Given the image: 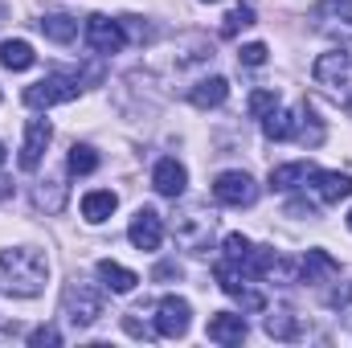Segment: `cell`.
<instances>
[{
  "instance_id": "1",
  "label": "cell",
  "mask_w": 352,
  "mask_h": 348,
  "mask_svg": "<svg viewBox=\"0 0 352 348\" xmlns=\"http://www.w3.org/2000/svg\"><path fill=\"white\" fill-rule=\"evenodd\" d=\"M45 279H50V262L41 259L37 250H29V246L0 250V291L4 295L33 299V295L45 291Z\"/></svg>"
},
{
  "instance_id": "2",
  "label": "cell",
  "mask_w": 352,
  "mask_h": 348,
  "mask_svg": "<svg viewBox=\"0 0 352 348\" xmlns=\"http://www.w3.org/2000/svg\"><path fill=\"white\" fill-rule=\"evenodd\" d=\"M62 312L74 328H90L98 316H102V291L87 283V279H74L66 283V295H62Z\"/></svg>"
},
{
  "instance_id": "3",
  "label": "cell",
  "mask_w": 352,
  "mask_h": 348,
  "mask_svg": "<svg viewBox=\"0 0 352 348\" xmlns=\"http://www.w3.org/2000/svg\"><path fill=\"white\" fill-rule=\"evenodd\" d=\"M213 274H217L221 291H226L230 299H238V303H242L246 312H263V307H266V295H263V291H254V287H250V274L242 270V262L221 259L217 266H213Z\"/></svg>"
},
{
  "instance_id": "4",
  "label": "cell",
  "mask_w": 352,
  "mask_h": 348,
  "mask_svg": "<svg viewBox=\"0 0 352 348\" xmlns=\"http://www.w3.org/2000/svg\"><path fill=\"white\" fill-rule=\"evenodd\" d=\"M78 90H82L78 74H45L41 83H33V87L25 90V102L41 111V107H58V102L78 98Z\"/></svg>"
},
{
  "instance_id": "5",
  "label": "cell",
  "mask_w": 352,
  "mask_h": 348,
  "mask_svg": "<svg viewBox=\"0 0 352 348\" xmlns=\"http://www.w3.org/2000/svg\"><path fill=\"white\" fill-rule=\"evenodd\" d=\"M316 83L328 90L332 98H349V87H352V58L349 50H332V54H324L320 62H316Z\"/></svg>"
},
{
  "instance_id": "6",
  "label": "cell",
  "mask_w": 352,
  "mask_h": 348,
  "mask_svg": "<svg viewBox=\"0 0 352 348\" xmlns=\"http://www.w3.org/2000/svg\"><path fill=\"white\" fill-rule=\"evenodd\" d=\"M87 41H90V50H94V54H102V58L119 54V50L127 45L123 21H111V17H102V12L87 17Z\"/></svg>"
},
{
  "instance_id": "7",
  "label": "cell",
  "mask_w": 352,
  "mask_h": 348,
  "mask_svg": "<svg viewBox=\"0 0 352 348\" xmlns=\"http://www.w3.org/2000/svg\"><path fill=\"white\" fill-rule=\"evenodd\" d=\"M213 197H217L221 205L242 209V205H254V201H258V184L246 173H221L213 180Z\"/></svg>"
},
{
  "instance_id": "8",
  "label": "cell",
  "mask_w": 352,
  "mask_h": 348,
  "mask_svg": "<svg viewBox=\"0 0 352 348\" xmlns=\"http://www.w3.org/2000/svg\"><path fill=\"white\" fill-rule=\"evenodd\" d=\"M50 140H54L50 119H29V123H25V144H21V168H25V173H33V168L41 164Z\"/></svg>"
},
{
  "instance_id": "9",
  "label": "cell",
  "mask_w": 352,
  "mask_h": 348,
  "mask_svg": "<svg viewBox=\"0 0 352 348\" xmlns=\"http://www.w3.org/2000/svg\"><path fill=\"white\" fill-rule=\"evenodd\" d=\"M127 238H131L135 250H160V242H164V221H160V213H156V209H140V213L131 217V226H127Z\"/></svg>"
},
{
  "instance_id": "10",
  "label": "cell",
  "mask_w": 352,
  "mask_h": 348,
  "mask_svg": "<svg viewBox=\"0 0 352 348\" xmlns=\"http://www.w3.org/2000/svg\"><path fill=\"white\" fill-rule=\"evenodd\" d=\"M188 303L184 299H176V295H164L160 303H156V332L160 336H168V340H176V336H184L188 332Z\"/></svg>"
},
{
  "instance_id": "11",
  "label": "cell",
  "mask_w": 352,
  "mask_h": 348,
  "mask_svg": "<svg viewBox=\"0 0 352 348\" xmlns=\"http://www.w3.org/2000/svg\"><path fill=\"white\" fill-rule=\"evenodd\" d=\"M311 188L324 205H340L352 193V176L349 173H311Z\"/></svg>"
},
{
  "instance_id": "12",
  "label": "cell",
  "mask_w": 352,
  "mask_h": 348,
  "mask_svg": "<svg viewBox=\"0 0 352 348\" xmlns=\"http://www.w3.org/2000/svg\"><path fill=\"white\" fill-rule=\"evenodd\" d=\"M311 21H320V29H336V33H352V0H324Z\"/></svg>"
},
{
  "instance_id": "13",
  "label": "cell",
  "mask_w": 352,
  "mask_h": 348,
  "mask_svg": "<svg viewBox=\"0 0 352 348\" xmlns=\"http://www.w3.org/2000/svg\"><path fill=\"white\" fill-rule=\"evenodd\" d=\"M209 340L213 345H242L246 340V320L234 316V312H217L209 320Z\"/></svg>"
},
{
  "instance_id": "14",
  "label": "cell",
  "mask_w": 352,
  "mask_h": 348,
  "mask_svg": "<svg viewBox=\"0 0 352 348\" xmlns=\"http://www.w3.org/2000/svg\"><path fill=\"white\" fill-rule=\"evenodd\" d=\"M152 184H156V193H160V197H180V193H184V184H188V173H184V164H180V160H160V164H156V173H152Z\"/></svg>"
},
{
  "instance_id": "15",
  "label": "cell",
  "mask_w": 352,
  "mask_h": 348,
  "mask_svg": "<svg viewBox=\"0 0 352 348\" xmlns=\"http://www.w3.org/2000/svg\"><path fill=\"white\" fill-rule=\"evenodd\" d=\"M98 279H102V287H111L115 295H127V291H135V283H140L135 270H127V266H119V262H111V259L98 262Z\"/></svg>"
},
{
  "instance_id": "16",
  "label": "cell",
  "mask_w": 352,
  "mask_h": 348,
  "mask_svg": "<svg viewBox=\"0 0 352 348\" xmlns=\"http://www.w3.org/2000/svg\"><path fill=\"white\" fill-rule=\"evenodd\" d=\"M226 94H230V83L226 78H201L197 87L188 90V98H192V107H201V111H209V107H221L226 102Z\"/></svg>"
},
{
  "instance_id": "17",
  "label": "cell",
  "mask_w": 352,
  "mask_h": 348,
  "mask_svg": "<svg viewBox=\"0 0 352 348\" xmlns=\"http://www.w3.org/2000/svg\"><path fill=\"white\" fill-rule=\"evenodd\" d=\"M37 25H41V33H45L50 41H58V45H70V41L78 37V21L66 17V12H50V17H41Z\"/></svg>"
},
{
  "instance_id": "18",
  "label": "cell",
  "mask_w": 352,
  "mask_h": 348,
  "mask_svg": "<svg viewBox=\"0 0 352 348\" xmlns=\"http://www.w3.org/2000/svg\"><path fill=\"white\" fill-rule=\"evenodd\" d=\"M115 205H119V197H115V193H107V188L87 193V197H82V217H87L90 226H98V221H107V217L115 213Z\"/></svg>"
},
{
  "instance_id": "19",
  "label": "cell",
  "mask_w": 352,
  "mask_h": 348,
  "mask_svg": "<svg viewBox=\"0 0 352 348\" xmlns=\"http://www.w3.org/2000/svg\"><path fill=\"white\" fill-rule=\"evenodd\" d=\"M340 274V266L332 254H324V250H307V259H303V279L307 283H328V279H336Z\"/></svg>"
},
{
  "instance_id": "20",
  "label": "cell",
  "mask_w": 352,
  "mask_h": 348,
  "mask_svg": "<svg viewBox=\"0 0 352 348\" xmlns=\"http://www.w3.org/2000/svg\"><path fill=\"white\" fill-rule=\"evenodd\" d=\"M311 164H278V168H270V188H278V193H287V188H295V184H303V180H311Z\"/></svg>"
},
{
  "instance_id": "21",
  "label": "cell",
  "mask_w": 352,
  "mask_h": 348,
  "mask_svg": "<svg viewBox=\"0 0 352 348\" xmlns=\"http://www.w3.org/2000/svg\"><path fill=\"white\" fill-rule=\"evenodd\" d=\"M33 62H37V54H33L29 41H4L0 45V66L4 70H29Z\"/></svg>"
},
{
  "instance_id": "22",
  "label": "cell",
  "mask_w": 352,
  "mask_h": 348,
  "mask_svg": "<svg viewBox=\"0 0 352 348\" xmlns=\"http://www.w3.org/2000/svg\"><path fill=\"white\" fill-rule=\"evenodd\" d=\"M295 115H299V123H295V135H299V140H303L307 148H320V144H324V123L316 119V111H311V107L303 102V107H299Z\"/></svg>"
},
{
  "instance_id": "23",
  "label": "cell",
  "mask_w": 352,
  "mask_h": 348,
  "mask_svg": "<svg viewBox=\"0 0 352 348\" xmlns=\"http://www.w3.org/2000/svg\"><path fill=\"white\" fill-rule=\"evenodd\" d=\"M295 123H299V115L295 111H270L263 119V131H266V140H291L295 135Z\"/></svg>"
},
{
  "instance_id": "24",
  "label": "cell",
  "mask_w": 352,
  "mask_h": 348,
  "mask_svg": "<svg viewBox=\"0 0 352 348\" xmlns=\"http://www.w3.org/2000/svg\"><path fill=\"white\" fill-rule=\"evenodd\" d=\"M66 164H70V173L74 176H87L98 168V152L90 148V144H74L70 148V156H66Z\"/></svg>"
},
{
  "instance_id": "25",
  "label": "cell",
  "mask_w": 352,
  "mask_h": 348,
  "mask_svg": "<svg viewBox=\"0 0 352 348\" xmlns=\"http://www.w3.org/2000/svg\"><path fill=\"white\" fill-rule=\"evenodd\" d=\"M266 336H274V340H295V336H299V320H295L291 312L266 316Z\"/></svg>"
},
{
  "instance_id": "26",
  "label": "cell",
  "mask_w": 352,
  "mask_h": 348,
  "mask_svg": "<svg viewBox=\"0 0 352 348\" xmlns=\"http://www.w3.org/2000/svg\"><path fill=\"white\" fill-rule=\"evenodd\" d=\"M254 25V8L250 4H238V8H230V17H226V25H221V37H238L242 29H250Z\"/></svg>"
},
{
  "instance_id": "27",
  "label": "cell",
  "mask_w": 352,
  "mask_h": 348,
  "mask_svg": "<svg viewBox=\"0 0 352 348\" xmlns=\"http://www.w3.org/2000/svg\"><path fill=\"white\" fill-rule=\"evenodd\" d=\"M274 107H278V90H254L250 94V115L254 119H266Z\"/></svg>"
},
{
  "instance_id": "28",
  "label": "cell",
  "mask_w": 352,
  "mask_h": 348,
  "mask_svg": "<svg viewBox=\"0 0 352 348\" xmlns=\"http://www.w3.org/2000/svg\"><path fill=\"white\" fill-rule=\"evenodd\" d=\"M221 250H226V259L242 262L250 254V238H242V234H226V242H221Z\"/></svg>"
},
{
  "instance_id": "29",
  "label": "cell",
  "mask_w": 352,
  "mask_h": 348,
  "mask_svg": "<svg viewBox=\"0 0 352 348\" xmlns=\"http://www.w3.org/2000/svg\"><path fill=\"white\" fill-rule=\"evenodd\" d=\"M238 58H242V66H263L266 62V45L263 41H250V45H242Z\"/></svg>"
},
{
  "instance_id": "30",
  "label": "cell",
  "mask_w": 352,
  "mask_h": 348,
  "mask_svg": "<svg viewBox=\"0 0 352 348\" xmlns=\"http://www.w3.org/2000/svg\"><path fill=\"white\" fill-rule=\"evenodd\" d=\"M29 345H33V348L62 345V336H58V328H37V332H29Z\"/></svg>"
},
{
  "instance_id": "31",
  "label": "cell",
  "mask_w": 352,
  "mask_h": 348,
  "mask_svg": "<svg viewBox=\"0 0 352 348\" xmlns=\"http://www.w3.org/2000/svg\"><path fill=\"white\" fill-rule=\"evenodd\" d=\"M152 279H156V283H164V279H180V266H176V262H160V266L152 270Z\"/></svg>"
},
{
  "instance_id": "32",
  "label": "cell",
  "mask_w": 352,
  "mask_h": 348,
  "mask_svg": "<svg viewBox=\"0 0 352 348\" xmlns=\"http://www.w3.org/2000/svg\"><path fill=\"white\" fill-rule=\"evenodd\" d=\"M8 193H12V184H8V180H0V201H4Z\"/></svg>"
},
{
  "instance_id": "33",
  "label": "cell",
  "mask_w": 352,
  "mask_h": 348,
  "mask_svg": "<svg viewBox=\"0 0 352 348\" xmlns=\"http://www.w3.org/2000/svg\"><path fill=\"white\" fill-rule=\"evenodd\" d=\"M0 164H4V144H0Z\"/></svg>"
},
{
  "instance_id": "34",
  "label": "cell",
  "mask_w": 352,
  "mask_h": 348,
  "mask_svg": "<svg viewBox=\"0 0 352 348\" xmlns=\"http://www.w3.org/2000/svg\"><path fill=\"white\" fill-rule=\"evenodd\" d=\"M349 230H352V213H349Z\"/></svg>"
},
{
  "instance_id": "35",
  "label": "cell",
  "mask_w": 352,
  "mask_h": 348,
  "mask_svg": "<svg viewBox=\"0 0 352 348\" xmlns=\"http://www.w3.org/2000/svg\"><path fill=\"white\" fill-rule=\"evenodd\" d=\"M349 58H352V50H349Z\"/></svg>"
},
{
  "instance_id": "36",
  "label": "cell",
  "mask_w": 352,
  "mask_h": 348,
  "mask_svg": "<svg viewBox=\"0 0 352 348\" xmlns=\"http://www.w3.org/2000/svg\"><path fill=\"white\" fill-rule=\"evenodd\" d=\"M209 4H213V0H209Z\"/></svg>"
}]
</instances>
